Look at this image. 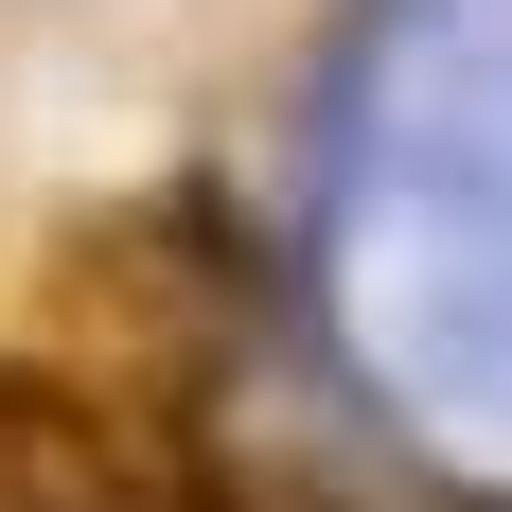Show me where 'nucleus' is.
<instances>
[{
	"instance_id": "f257e3e1",
	"label": "nucleus",
	"mask_w": 512,
	"mask_h": 512,
	"mask_svg": "<svg viewBox=\"0 0 512 512\" xmlns=\"http://www.w3.org/2000/svg\"><path fill=\"white\" fill-rule=\"evenodd\" d=\"M18 318H36V336H18L36 371H71V389H106V407L212 442V389L248 371L265 265H248V230H230L212 195H106V212H71V230L36 248V301Z\"/></svg>"
},
{
	"instance_id": "f03ea898",
	"label": "nucleus",
	"mask_w": 512,
	"mask_h": 512,
	"mask_svg": "<svg viewBox=\"0 0 512 512\" xmlns=\"http://www.w3.org/2000/svg\"><path fill=\"white\" fill-rule=\"evenodd\" d=\"M212 495H230V442L142 424V407H106V389L18 354V389H0V512H212Z\"/></svg>"
},
{
	"instance_id": "7ed1b4c3",
	"label": "nucleus",
	"mask_w": 512,
	"mask_h": 512,
	"mask_svg": "<svg viewBox=\"0 0 512 512\" xmlns=\"http://www.w3.org/2000/svg\"><path fill=\"white\" fill-rule=\"evenodd\" d=\"M212 512H424V495H389V477H354V460H230Z\"/></svg>"
},
{
	"instance_id": "20e7f679",
	"label": "nucleus",
	"mask_w": 512,
	"mask_h": 512,
	"mask_svg": "<svg viewBox=\"0 0 512 512\" xmlns=\"http://www.w3.org/2000/svg\"><path fill=\"white\" fill-rule=\"evenodd\" d=\"M0 389H18V354H0Z\"/></svg>"
}]
</instances>
